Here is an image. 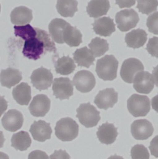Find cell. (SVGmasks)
<instances>
[{
    "label": "cell",
    "mask_w": 158,
    "mask_h": 159,
    "mask_svg": "<svg viewBox=\"0 0 158 159\" xmlns=\"http://www.w3.org/2000/svg\"><path fill=\"white\" fill-rule=\"evenodd\" d=\"M118 65L114 56L106 55L97 61L96 72L100 79L111 81L117 78Z\"/></svg>",
    "instance_id": "6da1fadb"
},
{
    "label": "cell",
    "mask_w": 158,
    "mask_h": 159,
    "mask_svg": "<svg viewBox=\"0 0 158 159\" xmlns=\"http://www.w3.org/2000/svg\"><path fill=\"white\" fill-rule=\"evenodd\" d=\"M55 134L63 142L72 141L78 136L79 127L77 122L70 117L64 118L56 123Z\"/></svg>",
    "instance_id": "7a4b0ae2"
},
{
    "label": "cell",
    "mask_w": 158,
    "mask_h": 159,
    "mask_svg": "<svg viewBox=\"0 0 158 159\" xmlns=\"http://www.w3.org/2000/svg\"><path fill=\"white\" fill-rule=\"evenodd\" d=\"M129 112L135 117L146 116L150 110V101L148 96L134 93L127 101Z\"/></svg>",
    "instance_id": "3957f363"
},
{
    "label": "cell",
    "mask_w": 158,
    "mask_h": 159,
    "mask_svg": "<svg viewBox=\"0 0 158 159\" xmlns=\"http://www.w3.org/2000/svg\"><path fill=\"white\" fill-rule=\"evenodd\" d=\"M77 115L80 122L83 125L89 128L95 127L101 119L100 112L90 102L81 104L77 109Z\"/></svg>",
    "instance_id": "277c9868"
},
{
    "label": "cell",
    "mask_w": 158,
    "mask_h": 159,
    "mask_svg": "<svg viewBox=\"0 0 158 159\" xmlns=\"http://www.w3.org/2000/svg\"><path fill=\"white\" fill-rule=\"evenodd\" d=\"M140 20L138 13L134 9H124L117 13L116 21L122 32H127L135 28Z\"/></svg>",
    "instance_id": "5b68a950"
},
{
    "label": "cell",
    "mask_w": 158,
    "mask_h": 159,
    "mask_svg": "<svg viewBox=\"0 0 158 159\" xmlns=\"http://www.w3.org/2000/svg\"><path fill=\"white\" fill-rule=\"evenodd\" d=\"M144 70L143 65L139 60L134 58L127 59L123 61L122 66L121 77L125 82L132 83L135 75Z\"/></svg>",
    "instance_id": "8992f818"
},
{
    "label": "cell",
    "mask_w": 158,
    "mask_h": 159,
    "mask_svg": "<svg viewBox=\"0 0 158 159\" xmlns=\"http://www.w3.org/2000/svg\"><path fill=\"white\" fill-rule=\"evenodd\" d=\"M72 82L77 89L82 93L91 91L96 83L94 75L87 70H81L77 72L73 77Z\"/></svg>",
    "instance_id": "52a82bcc"
},
{
    "label": "cell",
    "mask_w": 158,
    "mask_h": 159,
    "mask_svg": "<svg viewBox=\"0 0 158 159\" xmlns=\"http://www.w3.org/2000/svg\"><path fill=\"white\" fill-rule=\"evenodd\" d=\"M68 77L55 78L53 81V95L60 100L69 99L73 94V85Z\"/></svg>",
    "instance_id": "ba28073f"
},
{
    "label": "cell",
    "mask_w": 158,
    "mask_h": 159,
    "mask_svg": "<svg viewBox=\"0 0 158 159\" xmlns=\"http://www.w3.org/2000/svg\"><path fill=\"white\" fill-rule=\"evenodd\" d=\"M30 78L32 85L37 89L42 90L51 87L53 75L50 70L41 67L33 71Z\"/></svg>",
    "instance_id": "9c48e42d"
},
{
    "label": "cell",
    "mask_w": 158,
    "mask_h": 159,
    "mask_svg": "<svg viewBox=\"0 0 158 159\" xmlns=\"http://www.w3.org/2000/svg\"><path fill=\"white\" fill-rule=\"evenodd\" d=\"M154 131L152 123L146 119L135 120L131 125L132 135L136 140H147L153 135Z\"/></svg>",
    "instance_id": "30bf717a"
},
{
    "label": "cell",
    "mask_w": 158,
    "mask_h": 159,
    "mask_svg": "<svg viewBox=\"0 0 158 159\" xmlns=\"http://www.w3.org/2000/svg\"><path fill=\"white\" fill-rule=\"evenodd\" d=\"M133 87L139 93L149 94L152 92L155 86L153 75L147 71L138 73L135 75L133 81Z\"/></svg>",
    "instance_id": "8fae6325"
},
{
    "label": "cell",
    "mask_w": 158,
    "mask_h": 159,
    "mask_svg": "<svg viewBox=\"0 0 158 159\" xmlns=\"http://www.w3.org/2000/svg\"><path fill=\"white\" fill-rule=\"evenodd\" d=\"M118 96V93L113 88H107L99 91L95 98L94 103L98 108L107 110L117 103Z\"/></svg>",
    "instance_id": "7c38bea8"
},
{
    "label": "cell",
    "mask_w": 158,
    "mask_h": 159,
    "mask_svg": "<svg viewBox=\"0 0 158 159\" xmlns=\"http://www.w3.org/2000/svg\"><path fill=\"white\" fill-rule=\"evenodd\" d=\"M45 50L43 42L36 36L26 40L22 53L30 59L37 60L41 57Z\"/></svg>",
    "instance_id": "4fadbf2b"
},
{
    "label": "cell",
    "mask_w": 158,
    "mask_h": 159,
    "mask_svg": "<svg viewBox=\"0 0 158 159\" xmlns=\"http://www.w3.org/2000/svg\"><path fill=\"white\" fill-rule=\"evenodd\" d=\"M51 101L45 94H38L33 97L29 110L33 116L43 117L50 110Z\"/></svg>",
    "instance_id": "5bb4252c"
},
{
    "label": "cell",
    "mask_w": 158,
    "mask_h": 159,
    "mask_svg": "<svg viewBox=\"0 0 158 159\" xmlns=\"http://www.w3.org/2000/svg\"><path fill=\"white\" fill-rule=\"evenodd\" d=\"M23 115L16 109L8 110L2 119L3 127L6 130L15 132L19 129L23 125Z\"/></svg>",
    "instance_id": "9a60e30c"
},
{
    "label": "cell",
    "mask_w": 158,
    "mask_h": 159,
    "mask_svg": "<svg viewBox=\"0 0 158 159\" xmlns=\"http://www.w3.org/2000/svg\"><path fill=\"white\" fill-rule=\"evenodd\" d=\"M30 132L34 140L43 142L51 138L52 130L50 123L40 120L34 121L31 126Z\"/></svg>",
    "instance_id": "2e32d148"
},
{
    "label": "cell",
    "mask_w": 158,
    "mask_h": 159,
    "mask_svg": "<svg viewBox=\"0 0 158 159\" xmlns=\"http://www.w3.org/2000/svg\"><path fill=\"white\" fill-rule=\"evenodd\" d=\"M117 128L114 124L106 122L99 127L96 133L97 138L103 144H111L116 141L117 136Z\"/></svg>",
    "instance_id": "e0dca14e"
},
{
    "label": "cell",
    "mask_w": 158,
    "mask_h": 159,
    "mask_svg": "<svg viewBox=\"0 0 158 159\" xmlns=\"http://www.w3.org/2000/svg\"><path fill=\"white\" fill-rule=\"evenodd\" d=\"M92 25L95 33L100 36H110L116 31V25L114 20L109 17H104L96 20Z\"/></svg>",
    "instance_id": "ac0fdd59"
},
{
    "label": "cell",
    "mask_w": 158,
    "mask_h": 159,
    "mask_svg": "<svg viewBox=\"0 0 158 159\" xmlns=\"http://www.w3.org/2000/svg\"><path fill=\"white\" fill-rule=\"evenodd\" d=\"M147 34L144 30H133L125 36V41L128 47L135 49L143 46L147 41Z\"/></svg>",
    "instance_id": "d6986e66"
},
{
    "label": "cell",
    "mask_w": 158,
    "mask_h": 159,
    "mask_svg": "<svg viewBox=\"0 0 158 159\" xmlns=\"http://www.w3.org/2000/svg\"><path fill=\"white\" fill-rule=\"evenodd\" d=\"M110 7L109 0H91L86 10L91 17L97 18L106 15Z\"/></svg>",
    "instance_id": "ffe728a7"
},
{
    "label": "cell",
    "mask_w": 158,
    "mask_h": 159,
    "mask_svg": "<svg viewBox=\"0 0 158 159\" xmlns=\"http://www.w3.org/2000/svg\"><path fill=\"white\" fill-rule=\"evenodd\" d=\"M10 17L11 22L15 25L28 24L32 20V10L26 7H19L12 11Z\"/></svg>",
    "instance_id": "44dd1931"
},
{
    "label": "cell",
    "mask_w": 158,
    "mask_h": 159,
    "mask_svg": "<svg viewBox=\"0 0 158 159\" xmlns=\"http://www.w3.org/2000/svg\"><path fill=\"white\" fill-rule=\"evenodd\" d=\"M22 77L21 73L19 70L9 68L2 70L0 75L1 84L3 87L10 89L19 83Z\"/></svg>",
    "instance_id": "7402d4cb"
},
{
    "label": "cell",
    "mask_w": 158,
    "mask_h": 159,
    "mask_svg": "<svg viewBox=\"0 0 158 159\" xmlns=\"http://www.w3.org/2000/svg\"><path fill=\"white\" fill-rule=\"evenodd\" d=\"M13 97L21 105H28L31 99V89L28 83L22 82L13 90Z\"/></svg>",
    "instance_id": "603a6c76"
},
{
    "label": "cell",
    "mask_w": 158,
    "mask_h": 159,
    "mask_svg": "<svg viewBox=\"0 0 158 159\" xmlns=\"http://www.w3.org/2000/svg\"><path fill=\"white\" fill-rule=\"evenodd\" d=\"M73 58L78 66L87 68L94 65L95 60V57L86 47L77 49L73 54Z\"/></svg>",
    "instance_id": "cb8c5ba5"
},
{
    "label": "cell",
    "mask_w": 158,
    "mask_h": 159,
    "mask_svg": "<svg viewBox=\"0 0 158 159\" xmlns=\"http://www.w3.org/2000/svg\"><path fill=\"white\" fill-rule=\"evenodd\" d=\"M69 23L61 19L56 18L53 20L49 25L50 35L54 41L58 43H65L63 34L64 29Z\"/></svg>",
    "instance_id": "d4e9b609"
},
{
    "label": "cell",
    "mask_w": 158,
    "mask_h": 159,
    "mask_svg": "<svg viewBox=\"0 0 158 159\" xmlns=\"http://www.w3.org/2000/svg\"><path fill=\"white\" fill-rule=\"evenodd\" d=\"M63 37L64 42L71 47L79 46L82 43V35L80 31L69 23L64 29Z\"/></svg>",
    "instance_id": "484cf974"
},
{
    "label": "cell",
    "mask_w": 158,
    "mask_h": 159,
    "mask_svg": "<svg viewBox=\"0 0 158 159\" xmlns=\"http://www.w3.org/2000/svg\"><path fill=\"white\" fill-rule=\"evenodd\" d=\"M76 0H58L56 8L58 13L65 17H72L78 11Z\"/></svg>",
    "instance_id": "4316f807"
},
{
    "label": "cell",
    "mask_w": 158,
    "mask_h": 159,
    "mask_svg": "<svg viewBox=\"0 0 158 159\" xmlns=\"http://www.w3.org/2000/svg\"><path fill=\"white\" fill-rule=\"evenodd\" d=\"M32 141L27 132H19L13 134L11 139L12 147L17 150L25 151L30 146Z\"/></svg>",
    "instance_id": "83f0119b"
},
{
    "label": "cell",
    "mask_w": 158,
    "mask_h": 159,
    "mask_svg": "<svg viewBox=\"0 0 158 159\" xmlns=\"http://www.w3.org/2000/svg\"><path fill=\"white\" fill-rule=\"evenodd\" d=\"M55 69L57 73L61 75H69L76 69V65L72 58L69 56L58 59L55 63Z\"/></svg>",
    "instance_id": "f1b7e54d"
},
{
    "label": "cell",
    "mask_w": 158,
    "mask_h": 159,
    "mask_svg": "<svg viewBox=\"0 0 158 159\" xmlns=\"http://www.w3.org/2000/svg\"><path fill=\"white\" fill-rule=\"evenodd\" d=\"M89 47L95 57L103 56L109 49V44L107 41L98 37L92 40Z\"/></svg>",
    "instance_id": "f546056e"
},
{
    "label": "cell",
    "mask_w": 158,
    "mask_h": 159,
    "mask_svg": "<svg viewBox=\"0 0 158 159\" xmlns=\"http://www.w3.org/2000/svg\"><path fill=\"white\" fill-rule=\"evenodd\" d=\"M14 28L15 36L20 37L25 41L37 36V32L35 28H32L30 24L24 26H15Z\"/></svg>",
    "instance_id": "4dcf8cb0"
},
{
    "label": "cell",
    "mask_w": 158,
    "mask_h": 159,
    "mask_svg": "<svg viewBox=\"0 0 158 159\" xmlns=\"http://www.w3.org/2000/svg\"><path fill=\"white\" fill-rule=\"evenodd\" d=\"M158 6V0H138L136 7L141 13L149 15L156 11Z\"/></svg>",
    "instance_id": "1f68e13d"
},
{
    "label": "cell",
    "mask_w": 158,
    "mask_h": 159,
    "mask_svg": "<svg viewBox=\"0 0 158 159\" xmlns=\"http://www.w3.org/2000/svg\"><path fill=\"white\" fill-rule=\"evenodd\" d=\"M37 32V37L41 39L44 43L45 51V53L48 52H55L56 48H55L54 43L50 38V35L45 31L38 28H35Z\"/></svg>",
    "instance_id": "d6a6232c"
},
{
    "label": "cell",
    "mask_w": 158,
    "mask_h": 159,
    "mask_svg": "<svg viewBox=\"0 0 158 159\" xmlns=\"http://www.w3.org/2000/svg\"><path fill=\"white\" fill-rule=\"evenodd\" d=\"M131 156L132 159H149L150 157L147 148L140 144L135 145L132 148Z\"/></svg>",
    "instance_id": "836d02e7"
},
{
    "label": "cell",
    "mask_w": 158,
    "mask_h": 159,
    "mask_svg": "<svg viewBox=\"0 0 158 159\" xmlns=\"http://www.w3.org/2000/svg\"><path fill=\"white\" fill-rule=\"evenodd\" d=\"M146 24L150 32L158 35V11L147 18Z\"/></svg>",
    "instance_id": "e575fe53"
},
{
    "label": "cell",
    "mask_w": 158,
    "mask_h": 159,
    "mask_svg": "<svg viewBox=\"0 0 158 159\" xmlns=\"http://www.w3.org/2000/svg\"><path fill=\"white\" fill-rule=\"evenodd\" d=\"M146 49L152 57L158 58V37L150 38Z\"/></svg>",
    "instance_id": "d590c367"
},
{
    "label": "cell",
    "mask_w": 158,
    "mask_h": 159,
    "mask_svg": "<svg viewBox=\"0 0 158 159\" xmlns=\"http://www.w3.org/2000/svg\"><path fill=\"white\" fill-rule=\"evenodd\" d=\"M149 148L151 155L156 158H158V135H157L152 139L150 143Z\"/></svg>",
    "instance_id": "8d00e7d4"
},
{
    "label": "cell",
    "mask_w": 158,
    "mask_h": 159,
    "mask_svg": "<svg viewBox=\"0 0 158 159\" xmlns=\"http://www.w3.org/2000/svg\"><path fill=\"white\" fill-rule=\"evenodd\" d=\"M50 159H70V157L65 150H56L50 156Z\"/></svg>",
    "instance_id": "74e56055"
},
{
    "label": "cell",
    "mask_w": 158,
    "mask_h": 159,
    "mask_svg": "<svg viewBox=\"0 0 158 159\" xmlns=\"http://www.w3.org/2000/svg\"><path fill=\"white\" fill-rule=\"evenodd\" d=\"M28 159H49L45 152L41 150H35L29 155Z\"/></svg>",
    "instance_id": "f35d334b"
},
{
    "label": "cell",
    "mask_w": 158,
    "mask_h": 159,
    "mask_svg": "<svg viewBox=\"0 0 158 159\" xmlns=\"http://www.w3.org/2000/svg\"><path fill=\"white\" fill-rule=\"evenodd\" d=\"M136 0H116V4L118 5L120 8L130 7L135 4Z\"/></svg>",
    "instance_id": "ab89813d"
},
{
    "label": "cell",
    "mask_w": 158,
    "mask_h": 159,
    "mask_svg": "<svg viewBox=\"0 0 158 159\" xmlns=\"http://www.w3.org/2000/svg\"><path fill=\"white\" fill-rule=\"evenodd\" d=\"M151 103L152 108L158 113V94L152 98Z\"/></svg>",
    "instance_id": "60d3db41"
},
{
    "label": "cell",
    "mask_w": 158,
    "mask_h": 159,
    "mask_svg": "<svg viewBox=\"0 0 158 159\" xmlns=\"http://www.w3.org/2000/svg\"><path fill=\"white\" fill-rule=\"evenodd\" d=\"M152 75L154 77L156 86L158 87V65L154 68V70L152 71Z\"/></svg>",
    "instance_id": "b9f144b4"
},
{
    "label": "cell",
    "mask_w": 158,
    "mask_h": 159,
    "mask_svg": "<svg viewBox=\"0 0 158 159\" xmlns=\"http://www.w3.org/2000/svg\"><path fill=\"white\" fill-rule=\"evenodd\" d=\"M108 159H124L121 156H117V155H115L114 156H112L109 157Z\"/></svg>",
    "instance_id": "7bdbcfd3"
},
{
    "label": "cell",
    "mask_w": 158,
    "mask_h": 159,
    "mask_svg": "<svg viewBox=\"0 0 158 159\" xmlns=\"http://www.w3.org/2000/svg\"><path fill=\"white\" fill-rule=\"evenodd\" d=\"M0 159H9L8 156L4 153H0Z\"/></svg>",
    "instance_id": "ee69618b"
}]
</instances>
